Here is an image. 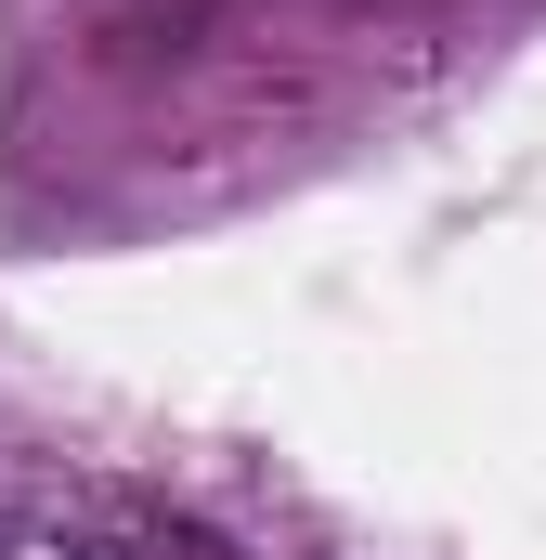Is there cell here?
<instances>
[{
    "label": "cell",
    "mask_w": 546,
    "mask_h": 560,
    "mask_svg": "<svg viewBox=\"0 0 546 560\" xmlns=\"http://www.w3.org/2000/svg\"><path fill=\"white\" fill-rule=\"evenodd\" d=\"M0 560H79V548H52V535H0Z\"/></svg>",
    "instance_id": "6da1fadb"
}]
</instances>
